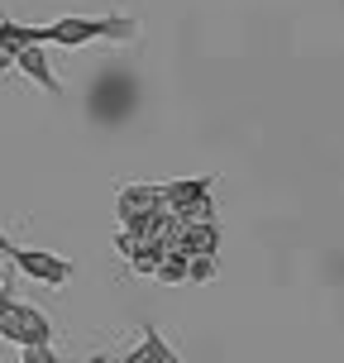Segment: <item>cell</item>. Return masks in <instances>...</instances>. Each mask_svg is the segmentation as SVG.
<instances>
[{"label": "cell", "instance_id": "cell-7", "mask_svg": "<svg viewBox=\"0 0 344 363\" xmlns=\"http://www.w3.org/2000/svg\"><path fill=\"white\" fill-rule=\"evenodd\" d=\"M10 301H15V282H10V277H5V282H0V315H5V311H10Z\"/></svg>", "mask_w": 344, "mask_h": 363}, {"label": "cell", "instance_id": "cell-3", "mask_svg": "<svg viewBox=\"0 0 344 363\" xmlns=\"http://www.w3.org/2000/svg\"><path fill=\"white\" fill-rule=\"evenodd\" d=\"M15 67L29 82H38V86L48 91V96H62V82L53 77V67H48V57H43V43H19L15 48Z\"/></svg>", "mask_w": 344, "mask_h": 363}, {"label": "cell", "instance_id": "cell-1", "mask_svg": "<svg viewBox=\"0 0 344 363\" xmlns=\"http://www.w3.org/2000/svg\"><path fill=\"white\" fill-rule=\"evenodd\" d=\"M0 254L10 258L15 268H24L29 277H38V282H48V287H67V282H72V263H67V258H57V254L19 249L15 239H5V235H0Z\"/></svg>", "mask_w": 344, "mask_h": 363}, {"label": "cell", "instance_id": "cell-5", "mask_svg": "<svg viewBox=\"0 0 344 363\" xmlns=\"http://www.w3.org/2000/svg\"><path fill=\"white\" fill-rule=\"evenodd\" d=\"M216 277V254H192L187 258V282H211Z\"/></svg>", "mask_w": 344, "mask_h": 363}, {"label": "cell", "instance_id": "cell-6", "mask_svg": "<svg viewBox=\"0 0 344 363\" xmlns=\"http://www.w3.org/2000/svg\"><path fill=\"white\" fill-rule=\"evenodd\" d=\"M24 363H57L53 345H24Z\"/></svg>", "mask_w": 344, "mask_h": 363}, {"label": "cell", "instance_id": "cell-2", "mask_svg": "<svg viewBox=\"0 0 344 363\" xmlns=\"http://www.w3.org/2000/svg\"><path fill=\"white\" fill-rule=\"evenodd\" d=\"M0 335L10 345H53V325L38 306H24V301H10V311L0 315Z\"/></svg>", "mask_w": 344, "mask_h": 363}, {"label": "cell", "instance_id": "cell-4", "mask_svg": "<svg viewBox=\"0 0 344 363\" xmlns=\"http://www.w3.org/2000/svg\"><path fill=\"white\" fill-rule=\"evenodd\" d=\"M96 363H115V359H96ZM120 363H177V359L167 354V345L158 340V330H148L144 349H139V354H129V359H120Z\"/></svg>", "mask_w": 344, "mask_h": 363}]
</instances>
